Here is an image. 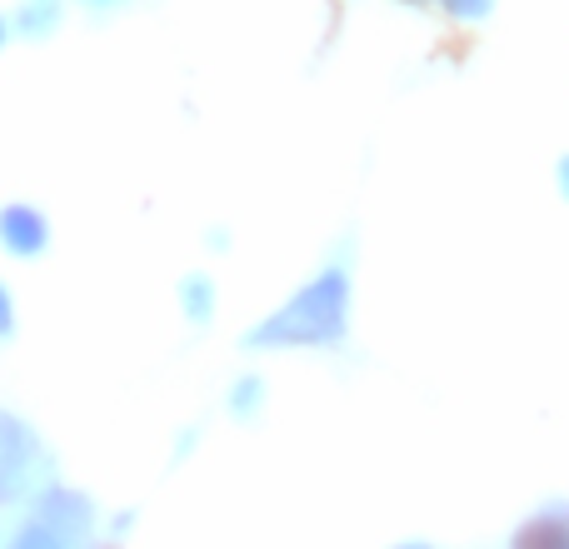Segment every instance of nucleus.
<instances>
[{"instance_id": "nucleus-2", "label": "nucleus", "mask_w": 569, "mask_h": 549, "mask_svg": "<svg viewBox=\"0 0 569 549\" xmlns=\"http://www.w3.org/2000/svg\"><path fill=\"white\" fill-rule=\"evenodd\" d=\"M96 540V505L70 485H46L30 505V520L10 535L6 549H90Z\"/></svg>"}, {"instance_id": "nucleus-7", "label": "nucleus", "mask_w": 569, "mask_h": 549, "mask_svg": "<svg viewBox=\"0 0 569 549\" xmlns=\"http://www.w3.org/2000/svg\"><path fill=\"white\" fill-rule=\"evenodd\" d=\"M230 405H236V415L256 410V405H260V380H240V390H236V400H230Z\"/></svg>"}, {"instance_id": "nucleus-5", "label": "nucleus", "mask_w": 569, "mask_h": 549, "mask_svg": "<svg viewBox=\"0 0 569 549\" xmlns=\"http://www.w3.org/2000/svg\"><path fill=\"white\" fill-rule=\"evenodd\" d=\"M525 549H569V530L565 525H540V530L525 540Z\"/></svg>"}, {"instance_id": "nucleus-3", "label": "nucleus", "mask_w": 569, "mask_h": 549, "mask_svg": "<svg viewBox=\"0 0 569 549\" xmlns=\"http://www.w3.org/2000/svg\"><path fill=\"white\" fill-rule=\"evenodd\" d=\"M36 460H40V440L20 415L0 410V505L20 500L36 485Z\"/></svg>"}, {"instance_id": "nucleus-9", "label": "nucleus", "mask_w": 569, "mask_h": 549, "mask_svg": "<svg viewBox=\"0 0 569 549\" xmlns=\"http://www.w3.org/2000/svg\"><path fill=\"white\" fill-rule=\"evenodd\" d=\"M405 549H425V545H405Z\"/></svg>"}, {"instance_id": "nucleus-1", "label": "nucleus", "mask_w": 569, "mask_h": 549, "mask_svg": "<svg viewBox=\"0 0 569 549\" xmlns=\"http://www.w3.org/2000/svg\"><path fill=\"white\" fill-rule=\"evenodd\" d=\"M345 330V274H320L315 285H305L280 315H270L266 325L250 330L256 350L270 345H330Z\"/></svg>"}, {"instance_id": "nucleus-4", "label": "nucleus", "mask_w": 569, "mask_h": 549, "mask_svg": "<svg viewBox=\"0 0 569 549\" xmlns=\"http://www.w3.org/2000/svg\"><path fill=\"white\" fill-rule=\"evenodd\" d=\"M0 240H6L10 256H36V250L46 246V220L30 206H10L6 216H0Z\"/></svg>"}, {"instance_id": "nucleus-6", "label": "nucleus", "mask_w": 569, "mask_h": 549, "mask_svg": "<svg viewBox=\"0 0 569 549\" xmlns=\"http://www.w3.org/2000/svg\"><path fill=\"white\" fill-rule=\"evenodd\" d=\"M186 305H190V315H196V320H210V285L206 280H190L186 285Z\"/></svg>"}, {"instance_id": "nucleus-8", "label": "nucleus", "mask_w": 569, "mask_h": 549, "mask_svg": "<svg viewBox=\"0 0 569 549\" xmlns=\"http://www.w3.org/2000/svg\"><path fill=\"white\" fill-rule=\"evenodd\" d=\"M10 325H16V320H10V295H6V290H0V335H6V330H10Z\"/></svg>"}]
</instances>
